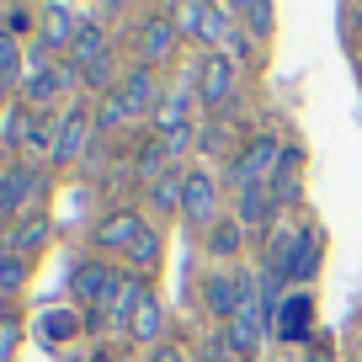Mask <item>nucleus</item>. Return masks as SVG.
Returning <instances> with one entry per match:
<instances>
[{"label":"nucleus","instance_id":"nucleus-1","mask_svg":"<svg viewBox=\"0 0 362 362\" xmlns=\"http://www.w3.org/2000/svg\"><path fill=\"white\" fill-rule=\"evenodd\" d=\"M117 288H123V267H112V261H102V256L75 261V272H69V298H75L80 315H107Z\"/></svg>","mask_w":362,"mask_h":362},{"label":"nucleus","instance_id":"nucleus-2","mask_svg":"<svg viewBox=\"0 0 362 362\" xmlns=\"http://www.w3.org/2000/svg\"><path fill=\"white\" fill-rule=\"evenodd\" d=\"M277 160H283V139H277V134H250L245 144L235 149V160H229L235 192H245V187H267L272 170H277Z\"/></svg>","mask_w":362,"mask_h":362},{"label":"nucleus","instance_id":"nucleus-3","mask_svg":"<svg viewBox=\"0 0 362 362\" xmlns=\"http://www.w3.org/2000/svg\"><path fill=\"white\" fill-rule=\"evenodd\" d=\"M218 218H224L218 176H214V170H187V181H181V224L192 229V235H208Z\"/></svg>","mask_w":362,"mask_h":362},{"label":"nucleus","instance_id":"nucleus-4","mask_svg":"<svg viewBox=\"0 0 362 362\" xmlns=\"http://www.w3.org/2000/svg\"><path fill=\"white\" fill-rule=\"evenodd\" d=\"M90 139H96V112H90L86 102H69L64 112H59L54 149H48V165H75V160L90 149Z\"/></svg>","mask_w":362,"mask_h":362},{"label":"nucleus","instance_id":"nucleus-5","mask_svg":"<svg viewBox=\"0 0 362 362\" xmlns=\"http://www.w3.org/2000/svg\"><path fill=\"white\" fill-rule=\"evenodd\" d=\"M48 192V176H43V165H33V160H16L6 176H0V218H22V214H33V203Z\"/></svg>","mask_w":362,"mask_h":362},{"label":"nucleus","instance_id":"nucleus-6","mask_svg":"<svg viewBox=\"0 0 362 362\" xmlns=\"http://www.w3.org/2000/svg\"><path fill=\"white\" fill-rule=\"evenodd\" d=\"M235 80H240V64L229 54H203L197 59V86H192V102L203 112H224L229 96H235Z\"/></svg>","mask_w":362,"mask_h":362},{"label":"nucleus","instance_id":"nucleus-7","mask_svg":"<svg viewBox=\"0 0 362 362\" xmlns=\"http://www.w3.org/2000/svg\"><path fill=\"white\" fill-rule=\"evenodd\" d=\"M272 341H283V346H315V293L309 288L283 293V304L272 315Z\"/></svg>","mask_w":362,"mask_h":362},{"label":"nucleus","instance_id":"nucleus-8","mask_svg":"<svg viewBox=\"0 0 362 362\" xmlns=\"http://www.w3.org/2000/svg\"><path fill=\"white\" fill-rule=\"evenodd\" d=\"M139 235H144V214H139V208H112V214L96 218L90 245H96V256L107 261V256H128Z\"/></svg>","mask_w":362,"mask_h":362},{"label":"nucleus","instance_id":"nucleus-9","mask_svg":"<svg viewBox=\"0 0 362 362\" xmlns=\"http://www.w3.org/2000/svg\"><path fill=\"white\" fill-rule=\"evenodd\" d=\"M117 102H123L128 123H134V117L160 112V102H165V90H160V69H149V64L123 69V80H117Z\"/></svg>","mask_w":362,"mask_h":362},{"label":"nucleus","instance_id":"nucleus-10","mask_svg":"<svg viewBox=\"0 0 362 362\" xmlns=\"http://www.w3.org/2000/svg\"><path fill=\"white\" fill-rule=\"evenodd\" d=\"M48 240H54V218L43 214V208H33V214H22L16 224H6V235H0V250H11V256L33 261L48 250Z\"/></svg>","mask_w":362,"mask_h":362},{"label":"nucleus","instance_id":"nucleus-11","mask_svg":"<svg viewBox=\"0 0 362 362\" xmlns=\"http://www.w3.org/2000/svg\"><path fill=\"white\" fill-rule=\"evenodd\" d=\"M176 43H181V33H176V16L170 11H155V16L139 22V64L160 69L170 54H176Z\"/></svg>","mask_w":362,"mask_h":362},{"label":"nucleus","instance_id":"nucleus-12","mask_svg":"<svg viewBox=\"0 0 362 362\" xmlns=\"http://www.w3.org/2000/svg\"><path fill=\"white\" fill-rule=\"evenodd\" d=\"M80 22H86V16H80L75 6H37V43H43L54 59L69 54V43H75Z\"/></svg>","mask_w":362,"mask_h":362},{"label":"nucleus","instance_id":"nucleus-13","mask_svg":"<svg viewBox=\"0 0 362 362\" xmlns=\"http://www.w3.org/2000/svg\"><path fill=\"white\" fill-rule=\"evenodd\" d=\"M128 341H139V346H165V304H160L155 288H144V298H139L134 320H128Z\"/></svg>","mask_w":362,"mask_h":362},{"label":"nucleus","instance_id":"nucleus-14","mask_svg":"<svg viewBox=\"0 0 362 362\" xmlns=\"http://www.w3.org/2000/svg\"><path fill=\"white\" fill-rule=\"evenodd\" d=\"M203 309L214 320H235V309H240V272H208L203 277Z\"/></svg>","mask_w":362,"mask_h":362},{"label":"nucleus","instance_id":"nucleus-15","mask_svg":"<svg viewBox=\"0 0 362 362\" xmlns=\"http://www.w3.org/2000/svg\"><path fill=\"white\" fill-rule=\"evenodd\" d=\"M298 170H304V149H298V144H283V160H277V170H272V181H267V192H272V203H277V214L298 203Z\"/></svg>","mask_w":362,"mask_h":362},{"label":"nucleus","instance_id":"nucleus-16","mask_svg":"<svg viewBox=\"0 0 362 362\" xmlns=\"http://www.w3.org/2000/svg\"><path fill=\"white\" fill-rule=\"evenodd\" d=\"M112 54V43H107V27L96 22V16H86V22H80V33H75V43H69V64L80 69V75H86L90 64H102V59Z\"/></svg>","mask_w":362,"mask_h":362},{"label":"nucleus","instance_id":"nucleus-17","mask_svg":"<svg viewBox=\"0 0 362 362\" xmlns=\"http://www.w3.org/2000/svg\"><path fill=\"white\" fill-rule=\"evenodd\" d=\"M320 250H325V240H320V224H298V245H293V261H288V283H309L320 272Z\"/></svg>","mask_w":362,"mask_h":362},{"label":"nucleus","instance_id":"nucleus-18","mask_svg":"<svg viewBox=\"0 0 362 362\" xmlns=\"http://www.w3.org/2000/svg\"><path fill=\"white\" fill-rule=\"evenodd\" d=\"M235 218L245 229H272L277 224V203H272L267 187H245V192H235Z\"/></svg>","mask_w":362,"mask_h":362},{"label":"nucleus","instance_id":"nucleus-19","mask_svg":"<svg viewBox=\"0 0 362 362\" xmlns=\"http://www.w3.org/2000/svg\"><path fill=\"white\" fill-rule=\"evenodd\" d=\"M160 261H165V235H160L155 224H144V235L134 240V250L123 256V267L134 272V277H149V272H155Z\"/></svg>","mask_w":362,"mask_h":362},{"label":"nucleus","instance_id":"nucleus-20","mask_svg":"<svg viewBox=\"0 0 362 362\" xmlns=\"http://www.w3.org/2000/svg\"><path fill=\"white\" fill-rule=\"evenodd\" d=\"M245 235H250V229L240 224L235 214H224L214 229H208V256H214V261H235L240 250H245Z\"/></svg>","mask_w":362,"mask_h":362},{"label":"nucleus","instance_id":"nucleus-21","mask_svg":"<svg viewBox=\"0 0 362 362\" xmlns=\"http://www.w3.org/2000/svg\"><path fill=\"white\" fill-rule=\"evenodd\" d=\"M181 181H187V170H165L149 181V208L160 218H181Z\"/></svg>","mask_w":362,"mask_h":362},{"label":"nucleus","instance_id":"nucleus-22","mask_svg":"<svg viewBox=\"0 0 362 362\" xmlns=\"http://www.w3.org/2000/svg\"><path fill=\"white\" fill-rule=\"evenodd\" d=\"M75 330H86V325H80V315H69V309H43V315H37V341H43V346H64Z\"/></svg>","mask_w":362,"mask_h":362},{"label":"nucleus","instance_id":"nucleus-23","mask_svg":"<svg viewBox=\"0 0 362 362\" xmlns=\"http://www.w3.org/2000/svg\"><path fill=\"white\" fill-rule=\"evenodd\" d=\"M235 16H240V27H245L256 43H267V37H272V22H277V11H272L267 0H245V6H235Z\"/></svg>","mask_w":362,"mask_h":362},{"label":"nucleus","instance_id":"nucleus-24","mask_svg":"<svg viewBox=\"0 0 362 362\" xmlns=\"http://www.w3.org/2000/svg\"><path fill=\"white\" fill-rule=\"evenodd\" d=\"M27 277H33V261L11 256V250H0V298H16L27 288Z\"/></svg>","mask_w":362,"mask_h":362},{"label":"nucleus","instance_id":"nucleus-25","mask_svg":"<svg viewBox=\"0 0 362 362\" xmlns=\"http://www.w3.org/2000/svg\"><path fill=\"white\" fill-rule=\"evenodd\" d=\"M22 69H27V48H22V37H11L6 27H0V80H22Z\"/></svg>","mask_w":362,"mask_h":362},{"label":"nucleus","instance_id":"nucleus-26","mask_svg":"<svg viewBox=\"0 0 362 362\" xmlns=\"http://www.w3.org/2000/svg\"><path fill=\"white\" fill-rule=\"evenodd\" d=\"M90 112H96V134H112V128H123V123H128L123 102H117V90H107V96L90 107Z\"/></svg>","mask_w":362,"mask_h":362},{"label":"nucleus","instance_id":"nucleus-27","mask_svg":"<svg viewBox=\"0 0 362 362\" xmlns=\"http://www.w3.org/2000/svg\"><path fill=\"white\" fill-rule=\"evenodd\" d=\"M0 27H6L11 37H27V33L37 37V11L33 6H11V11H0Z\"/></svg>","mask_w":362,"mask_h":362},{"label":"nucleus","instance_id":"nucleus-28","mask_svg":"<svg viewBox=\"0 0 362 362\" xmlns=\"http://www.w3.org/2000/svg\"><path fill=\"white\" fill-rule=\"evenodd\" d=\"M16 351H22V315L0 325V362H16Z\"/></svg>","mask_w":362,"mask_h":362},{"label":"nucleus","instance_id":"nucleus-29","mask_svg":"<svg viewBox=\"0 0 362 362\" xmlns=\"http://www.w3.org/2000/svg\"><path fill=\"white\" fill-rule=\"evenodd\" d=\"M224 54H229V59H235V64H245V59H250V54H256V37H250V33H245V27H240V33H235V37H229V48H224Z\"/></svg>","mask_w":362,"mask_h":362},{"label":"nucleus","instance_id":"nucleus-30","mask_svg":"<svg viewBox=\"0 0 362 362\" xmlns=\"http://www.w3.org/2000/svg\"><path fill=\"white\" fill-rule=\"evenodd\" d=\"M304 362H336V346H330V341H315V346L304 351Z\"/></svg>","mask_w":362,"mask_h":362},{"label":"nucleus","instance_id":"nucleus-31","mask_svg":"<svg viewBox=\"0 0 362 362\" xmlns=\"http://www.w3.org/2000/svg\"><path fill=\"white\" fill-rule=\"evenodd\" d=\"M149 362H192V357H187L181 346H155V351H149Z\"/></svg>","mask_w":362,"mask_h":362},{"label":"nucleus","instance_id":"nucleus-32","mask_svg":"<svg viewBox=\"0 0 362 362\" xmlns=\"http://www.w3.org/2000/svg\"><path fill=\"white\" fill-rule=\"evenodd\" d=\"M11 90H16L11 80H0V112H11V107H16V102H11Z\"/></svg>","mask_w":362,"mask_h":362},{"label":"nucleus","instance_id":"nucleus-33","mask_svg":"<svg viewBox=\"0 0 362 362\" xmlns=\"http://www.w3.org/2000/svg\"><path fill=\"white\" fill-rule=\"evenodd\" d=\"M16 160H22V155H11V149L0 144V176H6V170H11V165H16Z\"/></svg>","mask_w":362,"mask_h":362},{"label":"nucleus","instance_id":"nucleus-34","mask_svg":"<svg viewBox=\"0 0 362 362\" xmlns=\"http://www.w3.org/2000/svg\"><path fill=\"white\" fill-rule=\"evenodd\" d=\"M86 362H117V357H112V346H96V351H90Z\"/></svg>","mask_w":362,"mask_h":362},{"label":"nucleus","instance_id":"nucleus-35","mask_svg":"<svg viewBox=\"0 0 362 362\" xmlns=\"http://www.w3.org/2000/svg\"><path fill=\"white\" fill-rule=\"evenodd\" d=\"M346 16H351V22H357V43H362V6H351Z\"/></svg>","mask_w":362,"mask_h":362},{"label":"nucleus","instance_id":"nucleus-36","mask_svg":"<svg viewBox=\"0 0 362 362\" xmlns=\"http://www.w3.org/2000/svg\"><path fill=\"white\" fill-rule=\"evenodd\" d=\"M11 315H16V309H11V298H0V325H6Z\"/></svg>","mask_w":362,"mask_h":362}]
</instances>
